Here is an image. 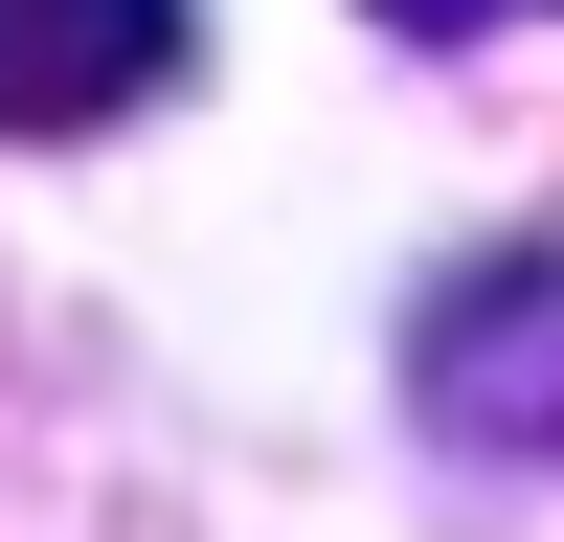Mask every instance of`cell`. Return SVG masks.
I'll return each instance as SVG.
<instances>
[{
  "label": "cell",
  "mask_w": 564,
  "mask_h": 542,
  "mask_svg": "<svg viewBox=\"0 0 564 542\" xmlns=\"http://www.w3.org/2000/svg\"><path fill=\"white\" fill-rule=\"evenodd\" d=\"M406 384H430V430H452V452L564 475V249H475L430 316H406Z\"/></svg>",
  "instance_id": "6da1fadb"
},
{
  "label": "cell",
  "mask_w": 564,
  "mask_h": 542,
  "mask_svg": "<svg viewBox=\"0 0 564 542\" xmlns=\"http://www.w3.org/2000/svg\"><path fill=\"white\" fill-rule=\"evenodd\" d=\"M181 90V0H0V136H113Z\"/></svg>",
  "instance_id": "7a4b0ae2"
},
{
  "label": "cell",
  "mask_w": 564,
  "mask_h": 542,
  "mask_svg": "<svg viewBox=\"0 0 564 542\" xmlns=\"http://www.w3.org/2000/svg\"><path fill=\"white\" fill-rule=\"evenodd\" d=\"M361 23H406V45H475V23H542V0H361Z\"/></svg>",
  "instance_id": "3957f363"
}]
</instances>
